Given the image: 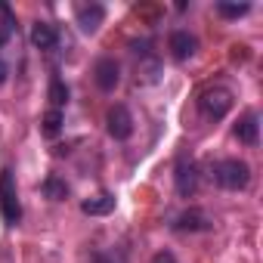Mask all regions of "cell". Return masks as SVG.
<instances>
[{"label":"cell","instance_id":"2e32d148","mask_svg":"<svg viewBox=\"0 0 263 263\" xmlns=\"http://www.w3.org/2000/svg\"><path fill=\"white\" fill-rule=\"evenodd\" d=\"M90 263H127V257L118 248H105V251H93L90 254Z\"/></svg>","mask_w":263,"mask_h":263},{"label":"cell","instance_id":"6da1fadb","mask_svg":"<svg viewBox=\"0 0 263 263\" xmlns=\"http://www.w3.org/2000/svg\"><path fill=\"white\" fill-rule=\"evenodd\" d=\"M232 105H235V96H232V90L223 87V84L204 87V90L198 93V111H201L204 118H211V121L226 118V115L232 111Z\"/></svg>","mask_w":263,"mask_h":263},{"label":"cell","instance_id":"ac0fdd59","mask_svg":"<svg viewBox=\"0 0 263 263\" xmlns=\"http://www.w3.org/2000/svg\"><path fill=\"white\" fill-rule=\"evenodd\" d=\"M0 16H4V19H0V47H4V44L13 37V25H16V19H13L10 7H4V4H0Z\"/></svg>","mask_w":263,"mask_h":263},{"label":"cell","instance_id":"44dd1931","mask_svg":"<svg viewBox=\"0 0 263 263\" xmlns=\"http://www.w3.org/2000/svg\"><path fill=\"white\" fill-rule=\"evenodd\" d=\"M7 74H10V68H7V62H4V59H0V84L7 81Z\"/></svg>","mask_w":263,"mask_h":263},{"label":"cell","instance_id":"e0dca14e","mask_svg":"<svg viewBox=\"0 0 263 263\" xmlns=\"http://www.w3.org/2000/svg\"><path fill=\"white\" fill-rule=\"evenodd\" d=\"M62 111L59 108H50L47 115H44V137H56L59 134V130H62Z\"/></svg>","mask_w":263,"mask_h":263},{"label":"cell","instance_id":"ba28073f","mask_svg":"<svg viewBox=\"0 0 263 263\" xmlns=\"http://www.w3.org/2000/svg\"><path fill=\"white\" fill-rule=\"evenodd\" d=\"M167 47H171V56H174L177 62H186V59L195 56L198 41H195V34H189V31H174L171 41H167Z\"/></svg>","mask_w":263,"mask_h":263},{"label":"cell","instance_id":"9c48e42d","mask_svg":"<svg viewBox=\"0 0 263 263\" xmlns=\"http://www.w3.org/2000/svg\"><path fill=\"white\" fill-rule=\"evenodd\" d=\"M102 19H105L102 4H84V7H78V28L84 34H96L99 25H102Z\"/></svg>","mask_w":263,"mask_h":263},{"label":"cell","instance_id":"9a60e30c","mask_svg":"<svg viewBox=\"0 0 263 263\" xmlns=\"http://www.w3.org/2000/svg\"><path fill=\"white\" fill-rule=\"evenodd\" d=\"M47 96H50L53 108H62V105L68 102V87H65V81H62V78H53V81H50V90H47Z\"/></svg>","mask_w":263,"mask_h":263},{"label":"cell","instance_id":"4fadbf2b","mask_svg":"<svg viewBox=\"0 0 263 263\" xmlns=\"http://www.w3.org/2000/svg\"><path fill=\"white\" fill-rule=\"evenodd\" d=\"M158 74H161V62L149 53V56H143L140 59V65H137V81H143V84H155L158 81Z\"/></svg>","mask_w":263,"mask_h":263},{"label":"cell","instance_id":"277c9868","mask_svg":"<svg viewBox=\"0 0 263 263\" xmlns=\"http://www.w3.org/2000/svg\"><path fill=\"white\" fill-rule=\"evenodd\" d=\"M174 186H177V195L180 198H192L198 192V167H195V161H189V158H180L177 161Z\"/></svg>","mask_w":263,"mask_h":263},{"label":"cell","instance_id":"7c38bea8","mask_svg":"<svg viewBox=\"0 0 263 263\" xmlns=\"http://www.w3.org/2000/svg\"><path fill=\"white\" fill-rule=\"evenodd\" d=\"M31 44L37 50H53L59 44V31L50 22H37V25H31Z\"/></svg>","mask_w":263,"mask_h":263},{"label":"cell","instance_id":"52a82bcc","mask_svg":"<svg viewBox=\"0 0 263 263\" xmlns=\"http://www.w3.org/2000/svg\"><path fill=\"white\" fill-rule=\"evenodd\" d=\"M211 226H214V220H211V214L201 211V208H189V211H183V214L174 220V229H177V232H208Z\"/></svg>","mask_w":263,"mask_h":263},{"label":"cell","instance_id":"5bb4252c","mask_svg":"<svg viewBox=\"0 0 263 263\" xmlns=\"http://www.w3.org/2000/svg\"><path fill=\"white\" fill-rule=\"evenodd\" d=\"M41 189H44V195H47V198H53V201L68 198V186H65V180H59V177H47Z\"/></svg>","mask_w":263,"mask_h":263},{"label":"cell","instance_id":"d6986e66","mask_svg":"<svg viewBox=\"0 0 263 263\" xmlns=\"http://www.w3.org/2000/svg\"><path fill=\"white\" fill-rule=\"evenodd\" d=\"M251 10V4H217V13L223 16V19H238V16H245Z\"/></svg>","mask_w":263,"mask_h":263},{"label":"cell","instance_id":"3957f363","mask_svg":"<svg viewBox=\"0 0 263 263\" xmlns=\"http://www.w3.org/2000/svg\"><path fill=\"white\" fill-rule=\"evenodd\" d=\"M0 217H4L7 226H19V220H22V204H19L16 180L10 171L0 174Z\"/></svg>","mask_w":263,"mask_h":263},{"label":"cell","instance_id":"ffe728a7","mask_svg":"<svg viewBox=\"0 0 263 263\" xmlns=\"http://www.w3.org/2000/svg\"><path fill=\"white\" fill-rule=\"evenodd\" d=\"M152 263H177V257H174L171 251H158V254L152 257Z\"/></svg>","mask_w":263,"mask_h":263},{"label":"cell","instance_id":"8992f818","mask_svg":"<svg viewBox=\"0 0 263 263\" xmlns=\"http://www.w3.org/2000/svg\"><path fill=\"white\" fill-rule=\"evenodd\" d=\"M93 81H96V87H99L102 93H111V90L121 84V65H118L111 56L96 59V65H93Z\"/></svg>","mask_w":263,"mask_h":263},{"label":"cell","instance_id":"5b68a950","mask_svg":"<svg viewBox=\"0 0 263 263\" xmlns=\"http://www.w3.org/2000/svg\"><path fill=\"white\" fill-rule=\"evenodd\" d=\"M105 127L115 140H130L134 137V115H130L127 105H111L105 115Z\"/></svg>","mask_w":263,"mask_h":263},{"label":"cell","instance_id":"8fae6325","mask_svg":"<svg viewBox=\"0 0 263 263\" xmlns=\"http://www.w3.org/2000/svg\"><path fill=\"white\" fill-rule=\"evenodd\" d=\"M81 211H84L87 217H105V214L115 211V195H111V192H99V195H93V198H84V201H81Z\"/></svg>","mask_w":263,"mask_h":263},{"label":"cell","instance_id":"30bf717a","mask_svg":"<svg viewBox=\"0 0 263 263\" xmlns=\"http://www.w3.org/2000/svg\"><path fill=\"white\" fill-rule=\"evenodd\" d=\"M235 137H238V143H245V146H257V140H260V118H257V111H245V115L238 118Z\"/></svg>","mask_w":263,"mask_h":263},{"label":"cell","instance_id":"7a4b0ae2","mask_svg":"<svg viewBox=\"0 0 263 263\" xmlns=\"http://www.w3.org/2000/svg\"><path fill=\"white\" fill-rule=\"evenodd\" d=\"M211 174H214V183L223 186V189H229V192H241V189H248V183H251V167H248L245 161H238V158H223V161H217Z\"/></svg>","mask_w":263,"mask_h":263}]
</instances>
